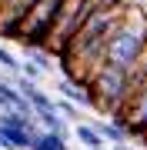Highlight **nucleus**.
<instances>
[{
  "label": "nucleus",
  "mask_w": 147,
  "mask_h": 150,
  "mask_svg": "<svg viewBox=\"0 0 147 150\" xmlns=\"http://www.w3.org/2000/svg\"><path fill=\"white\" fill-rule=\"evenodd\" d=\"M144 47H147V13L141 10V7L131 4L124 23L117 27L114 40H110V47H107V64H110V67L131 70V64L141 57ZM107 64H104V67H107Z\"/></svg>",
  "instance_id": "obj_1"
},
{
  "label": "nucleus",
  "mask_w": 147,
  "mask_h": 150,
  "mask_svg": "<svg viewBox=\"0 0 147 150\" xmlns=\"http://www.w3.org/2000/svg\"><path fill=\"white\" fill-rule=\"evenodd\" d=\"M64 4L67 0H37V7H33V10L23 17V23H20L17 43H23V47H47L54 20H57V13H60Z\"/></svg>",
  "instance_id": "obj_3"
},
{
  "label": "nucleus",
  "mask_w": 147,
  "mask_h": 150,
  "mask_svg": "<svg viewBox=\"0 0 147 150\" xmlns=\"http://www.w3.org/2000/svg\"><path fill=\"white\" fill-rule=\"evenodd\" d=\"M107 0H67L64 7H60L57 20H54V30H50V40H47V50L54 57H60V50L70 43V37L77 30L87 23V17L97 10V7H104Z\"/></svg>",
  "instance_id": "obj_2"
},
{
  "label": "nucleus",
  "mask_w": 147,
  "mask_h": 150,
  "mask_svg": "<svg viewBox=\"0 0 147 150\" xmlns=\"http://www.w3.org/2000/svg\"><path fill=\"white\" fill-rule=\"evenodd\" d=\"M4 4H7V0H0V7H4Z\"/></svg>",
  "instance_id": "obj_13"
},
{
  "label": "nucleus",
  "mask_w": 147,
  "mask_h": 150,
  "mask_svg": "<svg viewBox=\"0 0 147 150\" xmlns=\"http://www.w3.org/2000/svg\"><path fill=\"white\" fill-rule=\"evenodd\" d=\"M30 150H70L67 147V134H54V130H37L33 134Z\"/></svg>",
  "instance_id": "obj_8"
},
{
  "label": "nucleus",
  "mask_w": 147,
  "mask_h": 150,
  "mask_svg": "<svg viewBox=\"0 0 147 150\" xmlns=\"http://www.w3.org/2000/svg\"><path fill=\"white\" fill-rule=\"evenodd\" d=\"M90 123L100 130V137L107 140L110 147H120V144L131 140V123H120V120H114V117H107V120H90Z\"/></svg>",
  "instance_id": "obj_6"
},
{
  "label": "nucleus",
  "mask_w": 147,
  "mask_h": 150,
  "mask_svg": "<svg viewBox=\"0 0 147 150\" xmlns=\"http://www.w3.org/2000/svg\"><path fill=\"white\" fill-rule=\"evenodd\" d=\"M0 67H4L7 74H13V77L20 74V60H17V57L10 54V50H4V47H0Z\"/></svg>",
  "instance_id": "obj_9"
},
{
  "label": "nucleus",
  "mask_w": 147,
  "mask_h": 150,
  "mask_svg": "<svg viewBox=\"0 0 147 150\" xmlns=\"http://www.w3.org/2000/svg\"><path fill=\"white\" fill-rule=\"evenodd\" d=\"M33 134H37V130L4 127V123H0V144H4L7 150H30V147H33Z\"/></svg>",
  "instance_id": "obj_7"
},
{
  "label": "nucleus",
  "mask_w": 147,
  "mask_h": 150,
  "mask_svg": "<svg viewBox=\"0 0 147 150\" xmlns=\"http://www.w3.org/2000/svg\"><path fill=\"white\" fill-rule=\"evenodd\" d=\"M0 150H7V147H4V144H0Z\"/></svg>",
  "instance_id": "obj_14"
},
{
  "label": "nucleus",
  "mask_w": 147,
  "mask_h": 150,
  "mask_svg": "<svg viewBox=\"0 0 147 150\" xmlns=\"http://www.w3.org/2000/svg\"><path fill=\"white\" fill-rule=\"evenodd\" d=\"M33 7H37V0H7V4L0 7V37L17 40L23 17H27Z\"/></svg>",
  "instance_id": "obj_4"
},
{
  "label": "nucleus",
  "mask_w": 147,
  "mask_h": 150,
  "mask_svg": "<svg viewBox=\"0 0 147 150\" xmlns=\"http://www.w3.org/2000/svg\"><path fill=\"white\" fill-rule=\"evenodd\" d=\"M57 93L64 97V100L77 103V107H94V93H90V87L80 83V80H74V77H60V80H57Z\"/></svg>",
  "instance_id": "obj_5"
},
{
  "label": "nucleus",
  "mask_w": 147,
  "mask_h": 150,
  "mask_svg": "<svg viewBox=\"0 0 147 150\" xmlns=\"http://www.w3.org/2000/svg\"><path fill=\"white\" fill-rule=\"evenodd\" d=\"M57 110L64 113L67 120H77V117H80V107H77V103H70V100H64V97L57 100Z\"/></svg>",
  "instance_id": "obj_11"
},
{
  "label": "nucleus",
  "mask_w": 147,
  "mask_h": 150,
  "mask_svg": "<svg viewBox=\"0 0 147 150\" xmlns=\"http://www.w3.org/2000/svg\"><path fill=\"white\" fill-rule=\"evenodd\" d=\"M20 77H27V80H40V77H44V70L33 64V60L23 57V60H20Z\"/></svg>",
  "instance_id": "obj_10"
},
{
  "label": "nucleus",
  "mask_w": 147,
  "mask_h": 150,
  "mask_svg": "<svg viewBox=\"0 0 147 150\" xmlns=\"http://www.w3.org/2000/svg\"><path fill=\"white\" fill-rule=\"evenodd\" d=\"M114 150H131V147H127V144H120V147H114Z\"/></svg>",
  "instance_id": "obj_12"
}]
</instances>
